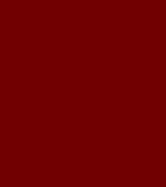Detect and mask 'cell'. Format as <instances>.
<instances>
[]
</instances>
